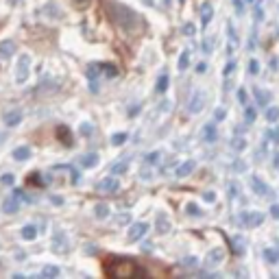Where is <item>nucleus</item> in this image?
I'll use <instances>...</instances> for the list:
<instances>
[{"label":"nucleus","instance_id":"37","mask_svg":"<svg viewBox=\"0 0 279 279\" xmlns=\"http://www.w3.org/2000/svg\"><path fill=\"white\" fill-rule=\"evenodd\" d=\"M196 264H198V260L194 258V255H192V258H184V260H181V266H184V269H194Z\"/></svg>","mask_w":279,"mask_h":279},{"label":"nucleus","instance_id":"48","mask_svg":"<svg viewBox=\"0 0 279 279\" xmlns=\"http://www.w3.org/2000/svg\"><path fill=\"white\" fill-rule=\"evenodd\" d=\"M225 116H227V111H225V109H216V113H214V118H216V120H223Z\"/></svg>","mask_w":279,"mask_h":279},{"label":"nucleus","instance_id":"15","mask_svg":"<svg viewBox=\"0 0 279 279\" xmlns=\"http://www.w3.org/2000/svg\"><path fill=\"white\" fill-rule=\"evenodd\" d=\"M203 140L205 142H216L218 140V131H216V122H207L203 127Z\"/></svg>","mask_w":279,"mask_h":279},{"label":"nucleus","instance_id":"50","mask_svg":"<svg viewBox=\"0 0 279 279\" xmlns=\"http://www.w3.org/2000/svg\"><path fill=\"white\" fill-rule=\"evenodd\" d=\"M271 138H273V140H275V142H277V144H279V127H275V129H273V133H271Z\"/></svg>","mask_w":279,"mask_h":279},{"label":"nucleus","instance_id":"12","mask_svg":"<svg viewBox=\"0 0 279 279\" xmlns=\"http://www.w3.org/2000/svg\"><path fill=\"white\" fill-rule=\"evenodd\" d=\"M22 122V111L20 109H11L4 113V124L7 127H18V124Z\"/></svg>","mask_w":279,"mask_h":279},{"label":"nucleus","instance_id":"22","mask_svg":"<svg viewBox=\"0 0 279 279\" xmlns=\"http://www.w3.org/2000/svg\"><path fill=\"white\" fill-rule=\"evenodd\" d=\"M100 68V75H105V77H118V68L113 66V64H98Z\"/></svg>","mask_w":279,"mask_h":279},{"label":"nucleus","instance_id":"52","mask_svg":"<svg viewBox=\"0 0 279 279\" xmlns=\"http://www.w3.org/2000/svg\"><path fill=\"white\" fill-rule=\"evenodd\" d=\"M205 70H207V66H205V64H198V66H196V72H198V75H203Z\"/></svg>","mask_w":279,"mask_h":279},{"label":"nucleus","instance_id":"44","mask_svg":"<svg viewBox=\"0 0 279 279\" xmlns=\"http://www.w3.org/2000/svg\"><path fill=\"white\" fill-rule=\"evenodd\" d=\"M13 181H15L13 175L9 173V175H4V177H2V186H13Z\"/></svg>","mask_w":279,"mask_h":279},{"label":"nucleus","instance_id":"49","mask_svg":"<svg viewBox=\"0 0 279 279\" xmlns=\"http://www.w3.org/2000/svg\"><path fill=\"white\" fill-rule=\"evenodd\" d=\"M81 133H83V135H90V133H92V124H83V127H81Z\"/></svg>","mask_w":279,"mask_h":279},{"label":"nucleus","instance_id":"1","mask_svg":"<svg viewBox=\"0 0 279 279\" xmlns=\"http://www.w3.org/2000/svg\"><path fill=\"white\" fill-rule=\"evenodd\" d=\"M105 9H107V13H109V18L113 20V24L120 26L124 33L133 35V33L142 31V20H140V15L135 13L133 9L124 7V4L113 2V0H107V2H105Z\"/></svg>","mask_w":279,"mask_h":279},{"label":"nucleus","instance_id":"45","mask_svg":"<svg viewBox=\"0 0 279 279\" xmlns=\"http://www.w3.org/2000/svg\"><path fill=\"white\" fill-rule=\"evenodd\" d=\"M233 7H236V11H238V13H244V4H242V0H233Z\"/></svg>","mask_w":279,"mask_h":279},{"label":"nucleus","instance_id":"26","mask_svg":"<svg viewBox=\"0 0 279 279\" xmlns=\"http://www.w3.org/2000/svg\"><path fill=\"white\" fill-rule=\"evenodd\" d=\"M187 66H190V50H184L181 53V57H179V64H177V68L179 70H187Z\"/></svg>","mask_w":279,"mask_h":279},{"label":"nucleus","instance_id":"23","mask_svg":"<svg viewBox=\"0 0 279 279\" xmlns=\"http://www.w3.org/2000/svg\"><path fill=\"white\" fill-rule=\"evenodd\" d=\"M127 168H129L127 159H122V162H116L111 166V175H124V173H127Z\"/></svg>","mask_w":279,"mask_h":279},{"label":"nucleus","instance_id":"56","mask_svg":"<svg viewBox=\"0 0 279 279\" xmlns=\"http://www.w3.org/2000/svg\"><path fill=\"white\" fill-rule=\"evenodd\" d=\"M249 2H253V0H249Z\"/></svg>","mask_w":279,"mask_h":279},{"label":"nucleus","instance_id":"54","mask_svg":"<svg viewBox=\"0 0 279 279\" xmlns=\"http://www.w3.org/2000/svg\"><path fill=\"white\" fill-rule=\"evenodd\" d=\"M262 15H264V11H262L260 7H255V18H258V20H262Z\"/></svg>","mask_w":279,"mask_h":279},{"label":"nucleus","instance_id":"7","mask_svg":"<svg viewBox=\"0 0 279 279\" xmlns=\"http://www.w3.org/2000/svg\"><path fill=\"white\" fill-rule=\"evenodd\" d=\"M240 220H242L244 227H260L262 220H264V216H262L260 212H244L240 216Z\"/></svg>","mask_w":279,"mask_h":279},{"label":"nucleus","instance_id":"13","mask_svg":"<svg viewBox=\"0 0 279 279\" xmlns=\"http://www.w3.org/2000/svg\"><path fill=\"white\" fill-rule=\"evenodd\" d=\"M15 50V44L11 42V39H4V42H0V61H7L11 55H13Z\"/></svg>","mask_w":279,"mask_h":279},{"label":"nucleus","instance_id":"9","mask_svg":"<svg viewBox=\"0 0 279 279\" xmlns=\"http://www.w3.org/2000/svg\"><path fill=\"white\" fill-rule=\"evenodd\" d=\"M251 186H253V190H255V194H260V196H266V198H273V190L269 186L264 184L262 179H258V177H253L251 179Z\"/></svg>","mask_w":279,"mask_h":279},{"label":"nucleus","instance_id":"42","mask_svg":"<svg viewBox=\"0 0 279 279\" xmlns=\"http://www.w3.org/2000/svg\"><path fill=\"white\" fill-rule=\"evenodd\" d=\"M233 70H236V64H233V61H229V64L225 66V79H227V77H231V75H233Z\"/></svg>","mask_w":279,"mask_h":279},{"label":"nucleus","instance_id":"6","mask_svg":"<svg viewBox=\"0 0 279 279\" xmlns=\"http://www.w3.org/2000/svg\"><path fill=\"white\" fill-rule=\"evenodd\" d=\"M146 231H149V225H146V223L131 225V229H129V242H138L140 238L146 236Z\"/></svg>","mask_w":279,"mask_h":279},{"label":"nucleus","instance_id":"20","mask_svg":"<svg viewBox=\"0 0 279 279\" xmlns=\"http://www.w3.org/2000/svg\"><path fill=\"white\" fill-rule=\"evenodd\" d=\"M96 164H98V155H96V153H88V155L81 157V166L83 168H94Z\"/></svg>","mask_w":279,"mask_h":279},{"label":"nucleus","instance_id":"4","mask_svg":"<svg viewBox=\"0 0 279 279\" xmlns=\"http://www.w3.org/2000/svg\"><path fill=\"white\" fill-rule=\"evenodd\" d=\"M118 187H120V181L116 177H105L96 184V192H100V194H116Z\"/></svg>","mask_w":279,"mask_h":279},{"label":"nucleus","instance_id":"32","mask_svg":"<svg viewBox=\"0 0 279 279\" xmlns=\"http://www.w3.org/2000/svg\"><path fill=\"white\" fill-rule=\"evenodd\" d=\"M159 159H162V153H159V151H153V153H149V155H146L144 162L149 164V166H155V164H159Z\"/></svg>","mask_w":279,"mask_h":279},{"label":"nucleus","instance_id":"39","mask_svg":"<svg viewBox=\"0 0 279 279\" xmlns=\"http://www.w3.org/2000/svg\"><path fill=\"white\" fill-rule=\"evenodd\" d=\"M72 4H75L77 9H88L90 4H92V0H72Z\"/></svg>","mask_w":279,"mask_h":279},{"label":"nucleus","instance_id":"40","mask_svg":"<svg viewBox=\"0 0 279 279\" xmlns=\"http://www.w3.org/2000/svg\"><path fill=\"white\" fill-rule=\"evenodd\" d=\"M238 100H240L242 105H249V94L244 92V88L240 90V92H238Z\"/></svg>","mask_w":279,"mask_h":279},{"label":"nucleus","instance_id":"46","mask_svg":"<svg viewBox=\"0 0 279 279\" xmlns=\"http://www.w3.org/2000/svg\"><path fill=\"white\" fill-rule=\"evenodd\" d=\"M116 223H118V225H127V223H129V214H120V216L116 218Z\"/></svg>","mask_w":279,"mask_h":279},{"label":"nucleus","instance_id":"5","mask_svg":"<svg viewBox=\"0 0 279 279\" xmlns=\"http://www.w3.org/2000/svg\"><path fill=\"white\" fill-rule=\"evenodd\" d=\"M205 100H207V96H205V92H194V96L190 98V105H187V111L190 113H198V111H203V107H205Z\"/></svg>","mask_w":279,"mask_h":279},{"label":"nucleus","instance_id":"19","mask_svg":"<svg viewBox=\"0 0 279 279\" xmlns=\"http://www.w3.org/2000/svg\"><path fill=\"white\" fill-rule=\"evenodd\" d=\"M253 94H255V100H258V105H269V102H271V92H266V90L255 88Z\"/></svg>","mask_w":279,"mask_h":279},{"label":"nucleus","instance_id":"34","mask_svg":"<svg viewBox=\"0 0 279 279\" xmlns=\"http://www.w3.org/2000/svg\"><path fill=\"white\" fill-rule=\"evenodd\" d=\"M127 138H129V135L124 133V131H122V133H113V135H111V144H113V146H120V144H124V142H127Z\"/></svg>","mask_w":279,"mask_h":279},{"label":"nucleus","instance_id":"33","mask_svg":"<svg viewBox=\"0 0 279 279\" xmlns=\"http://www.w3.org/2000/svg\"><path fill=\"white\" fill-rule=\"evenodd\" d=\"M266 120L269 122H277L279 120V107H269V109H266Z\"/></svg>","mask_w":279,"mask_h":279},{"label":"nucleus","instance_id":"36","mask_svg":"<svg viewBox=\"0 0 279 279\" xmlns=\"http://www.w3.org/2000/svg\"><path fill=\"white\" fill-rule=\"evenodd\" d=\"M181 31H184V35H187V37L196 35V26L192 24V22H186V24H184V28H181Z\"/></svg>","mask_w":279,"mask_h":279},{"label":"nucleus","instance_id":"8","mask_svg":"<svg viewBox=\"0 0 279 279\" xmlns=\"http://www.w3.org/2000/svg\"><path fill=\"white\" fill-rule=\"evenodd\" d=\"M223 258H225L223 249H212V251L207 253V258H205V266H207V269H214V266H218L220 262H223Z\"/></svg>","mask_w":279,"mask_h":279},{"label":"nucleus","instance_id":"17","mask_svg":"<svg viewBox=\"0 0 279 279\" xmlns=\"http://www.w3.org/2000/svg\"><path fill=\"white\" fill-rule=\"evenodd\" d=\"M212 15H214L212 4L205 2L203 7H201V24H203V26H207V24H209V20H212Z\"/></svg>","mask_w":279,"mask_h":279},{"label":"nucleus","instance_id":"43","mask_svg":"<svg viewBox=\"0 0 279 279\" xmlns=\"http://www.w3.org/2000/svg\"><path fill=\"white\" fill-rule=\"evenodd\" d=\"M212 46H214L212 39H205V42H203V53H205V55H209V53H212Z\"/></svg>","mask_w":279,"mask_h":279},{"label":"nucleus","instance_id":"18","mask_svg":"<svg viewBox=\"0 0 279 279\" xmlns=\"http://www.w3.org/2000/svg\"><path fill=\"white\" fill-rule=\"evenodd\" d=\"M28 157H31V146H18V149L13 151V159H15V162H26Z\"/></svg>","mask_w":279,"mask_h":279},{"label":"nucleus","instance_id":"11","mask_svg":"<svg viewBox=\"0 0 279 279\" xmlns=\"http://www.w3.org/2000/svg\"><path fill=\"white\" fill-rule=\"evenodd\" d=\"M57 138H59V142H64V146H72V144H75V140H72V131L68 129L66 124L57 127Z\"/></svg>","mask_w":279,"mask_h":279},{"label":"nucleus","instance_id":"28","mask_svg":"<svg viewBox=\"0 0 279 279\" xmlns=\"http://www.w3.org/2000/svg\"><path fill=\"white\" fill-rule=\"evenodd\" d=\"M255 118H258V113H255V109L251 105H244V120H247V124L255 122Z\"/></svg>","mask_w":279,"mask_h":279},{"label":"nucleus","instance_id":"24","mask_svg":"<svg viewBox=\"0 0 279 279\" xmlns=\"http://www.w3.org/2000/svg\"><path fill=\"white\" fill-rule=\"evenodd\" d=\"M168 83H170L168 75H162V77H159V81H157V85H155V92L157 94H164L168 90Z\"/></svg>","mask_w":279,"mask_h":279},{"label":"nucleus","instance_id":"41","mask_svg":"<svg viewBox=\"0 0 279 279\" xmlns=\"http://www.w3.org/2000/svg\"><path fill=\"white\" fill-rule=\"evenodd\" d=\"M249 72H251V75H258L260 72V64L255 59H251V64H249Z\"/></svg>","mask_w":279,"mask_h":279},{"label":"nucleus","instance_id":"3","mask_svg":"<svg viewBox=\"0 0 279 279\" xmlns=\"http://www.w3.org/2000/svg\"><path fill=\"white\" fill-rule=\"evenodd\" d=\"M28 75H31V57L28 55H22L18 59V66H15V81L18 83H24Z\"/></svg>","mask_w":279,"mask_h":279},{"label":"nucleus","instance_id":"25","mask_svg":"<svg viewBox=\"0 0 279 279\" xmlns=\"http://www.w3.org/2000/svg\"><path fill=\"white\" fill-rule=\"evenodd\" d=\"M94 214H96V218H107V216H109V205L98 203V205L94 207Z\"/></svg>","mask_w":279,"mask_h":279},{"label":"nucleus","instance_id":"35","mask_svg":"<svg viewBox=\"0 0 279 279\" xmlns=\"http://www.w3.org/2000/svg\"><path fill=\"white\" fill-rule=\"evenodd\" d=\"M231 242H233V244H231L233 253H236V255H242V253H244V247H242V238H233Z\"/></svg>","mask_w":279,"mask_h":279},{"label":"nucleus","instance_id":"2","mask_svg":"<svg viewBox=\"0 0 279 279\" xmlns=\"http://www.w3.org/2000/svg\"><path fill=\"white\" fill-rule=\"evenodd\" d=\"M105 275L116 277V279H127V277H140V275H149L146 269H142L140 264H135L129 258H109L102 264Z\"/></svg>","mask_w":279,"mask_h":279},{"label":"nucleus","instance_id":"29","mask_svg":"<svg viewBox=\"0 0 279 279\" xmlns=\"http://www.w3.org/2000/svg\"><path fill=\"white\" fill-rule=\"evenodd\" d=\"M42 277H46V279L59 277V269H57V266H44V269H42Z\"/></svg>","mask_w":279,"mask_h":279},{"label":"nucleus","instance_id":"16","mask_svg":"<svg viewBox=\"0 0 279 279\" xmlns=\"http://www.w3.org/2000/svg\"><path fill=\"white\" fill-rule=\"evenodd\" d=\"M155 225H157V227H155L157 233H168V231H170V220H168V216H166V214H162V212L157 214Z\"/></svg>","mask_w":279,"mask_h":279},{"label":"nucleus","instance_id":"53","mask_svg":"<svg viewBox=\"0 0 279 279\" xmlns=\"http://www.w3.org/2000/svg\"><path fill=\"white\" fill-rule=\"evenodd\" d=\"M142 249H144L146 253H151L153 251V242H144V247H142Z\"/></svg>","mask_w":279,"mask_h":279},{"label":"nucleus","instance_id":"14","mask_svg":"<svg viewBox=\"0 0 279 279\" xmlns=\"http://www.w3.org/2000/svg\"><path fill=\"white\" fill-rule=\"evenodd\" d=\"M194 168H196V164L192 162V159H187V162H184L177 170H175V177H187V175L194 173Z\"/></svg>","mask_w":279,"mask_h":279},{"label":"nucleus","instance_id":"10","mask_svg":"<svg viewBox=\"0 0 279 279\" xmlns=\"http://www.w3.org/2000/svg\"><path fill=\"white\" fill-rule=\"evenodd\" d=\"M68 238H66V233H57L55 236V240H53V251L55 253H68Z\"/></svg>","mask_w":279,"mask_h":279},{"label":"nucleus","instance_id":"47","mask_svg":"<svg viewBox=\"0 0 279 279\" xmlns=\"http://www.w3.org/2000/svg\"><path fill=\"white\" fill-rule=\"evenodd\" d=\"M203 198H205L207 203H214V201H216V194H214V192H205Z\"/></svg>","mask_w":279,"mask_h":279},{"label":"nucleus","instance_id":"21","mask_svg":"<svg viewBox=\"0 0 279 279\" xmlns=\"http://www.w3.org/2000/svg\"><path fill=\"white\" fill-rule=\"evenodd\" d=\"M18 207H20V201L15 196H11V198H7V201H4V205H2V209L7 214H15L18 212Z\"/></svg>","mask_w":279,"mask_h":279},{"label":"nucleus","instance_id":"30","mask_svg":"<svg viewBox=\"0 0 279 279\" xmlns=\"http://www.w3.org/2000/svg\"><path fill=\"white\" fill-rule=\"evenodd\" d=\"M231 149L233 151H244V149H247V140L238 138V135H236V138H231Z\"/></svg>","mask_w":279,"mask_h":279},{"label":"nucleus","instance_id":"55","mask_svg":"<svg viewBox=\"0 0 279 279\" xmlns=\"http://www.w3.org/2000/svg\"><path fill=\"white\" fill-rule=\"evenodd\" d=\"M275 166H279V153L275 155Z\"/></svg>","mask_w":279,"mask_h":279},{"label":"nucleus","instance_id":"51","mask_svg":"<svg viewBox=\"0 0 279 279\" xmlns=\"http://www.w3.org/2000/svg\"><path fill=\"white\" fill-rule=\"evenodd\" d=\"M271 216H275V218H279V205H273V207H271Z\"/></svg>","mask_w":279,"mask_h":279},{"label":"nucleus","instance_id":"38","mask_svg":"<svg viewBox=\"0 0 279 279\" xmlns=\"http://www.w3.org/2000/svg\"><path fill=\"white\" fill-rule=\"evenodd\" d=\"M186 212L190 214V216H201V209H198V205H194V203H190L186 207Z\"/></svg>","mask_w":279,"mask_h":279},{"label":"nucleus","instance_id":"31","mask_svg":"<svg viewBox=\"0 0 279 279\" xmlns=\"http://www.w3.org/2000/svg\"><path fill=\"white\" fill-rule=\"evenodd\" d=\"M264 258H266L269 264H277V262H279V253L273 251V249H264Z\"/></svg>","mask_w":279,"mask_h":279},{"label":"nucleus","instance_id":"27","mask_svg":"<svg viewBox=\"0 0 279 279\" xmlns=\"http://www.w3.org/2000/svg\"><path fill=\"white\" fill-rule=\"evenodd\" d=\"M35 236H37L35 225H26L24 229H22V238H24V240H35Z\"/></svg>","mask_w":279,"mask_h":279}]
</instances>
